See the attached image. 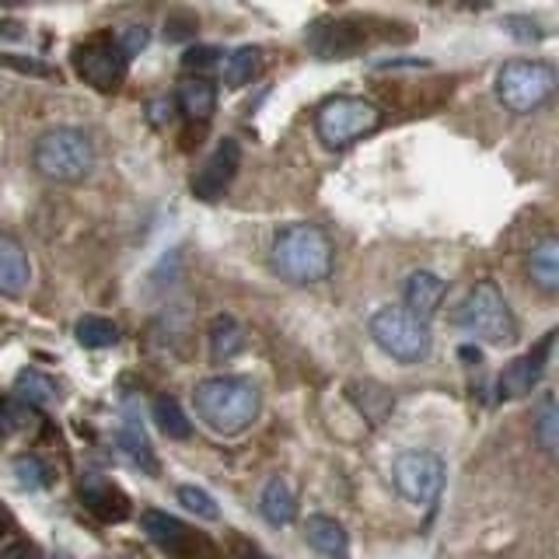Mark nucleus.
Listing matches in <instances>:
<instances>
[{"mask_svg": "<svg viewBox=\"0 0 559 559\" xmlns=\"http://www.w3.org/2000/svg\"><path fill=\"white\" fill-rule=\"evenodd\" d=\"M32 284V262L22 241L11 235H0V294L4 297H22Z\"/></svg>", "mask_w": 559, "mask_h": 559, "instance_id": "4468645a", "label": "nucleus"}, {"mask_svg": "<svg viewBox=\"0 0 559 559\" xmlns=\"http://www.w3.org/2000/svg\"><path fill=\"white\" fill-rule=\"evenodd\" d=\"M192 406L217 437H238L259 419L262 395L249 378L224 374L200 381L197 392H192Z\"/></svg>", "mask_w": 559, "mask_h": 559, "instance_id": "f257e3e1", "label": "nucleus"}, {"mask_svg": "<svg viewBox=\"0 0 559 559\" xmlns=\"http://www.w3.org/2000/svg\"><path fill=\"white\" fill-rule=\"evenodd\" d=\"M74 336L84 349H109L119 343V329H116V322L102 319V314H84V319L74 325Z\"/></svg>", "mask_w": 559, "mask_h": 559, "instance_id": "a878e982", "label": "nucleus"}, {"mask_svg": "<svg viewBox=\"0 0 559 559\" xmlns=\"http://www.w3.org/2000/svg\"><path fill=\"white\" fill-rule=\"evenodd\" d=\"M262 67V49L259 46H238L235 52H227V60L221 63V78L227 87H245L252 84V78L259 74Z\"/></svg>", "mask_w": 559, "mask_h": 559, "instance_id": "4be33fe9", "label": "nucleus"}, {"mask_svg": "<svg viewBox=\"0 0 559 559\" xmlns=\"http://www.w3.org/2000/svg\"><path fill=\"white\" fill-rule=\"evenodd\" d=\"M78 497L81 503L92 511L98 521H109V524H119L130 518V500L122 489H116L109 479H98V476H84L81 486H78Z\"/></svg>", "mask_w": 559, "mask_h": 559, "instance_id": "ddd939ff", "label": "nucleus"}, {"mask_svg": "<svg viewBox=\"0 0 559 559\" xmlns=\"http://www.w3.org/2000/svg\"><path fill=\"white\" fill-rule=\"evenodd\" d=\"M507 32L514 35V39H521V43H538V39H546V32H542L535 22H528V17H507Z\"/></svg>", "mask_w": 559, "mask_h": 559, "instance_id": "473e14b6", "label": "nucleus"}, {"mask_svg": "<svg viewBox=\"0 0 559 559\" xmlns=\"http://www.w3.org/2000/svg\"><path fill=\"white\" fill-rule=\"evenodd\" d=\"M305 538H308V546L325 559H349V535L336 518L311 514L305 524Z\"/></svg>", "mask_w": 559, "mask_h": 559, "instance_id": "dca6fc26", "label": "nucleus"}, {"mask_svg": "<svg viewBox=\"0 0 559 559\" xmlns=\"http://www.w3.org/2000/svg\"><path fill=\"white\" fill-rule=\"evenodd\" d=\"M151 119H154V122H168V119H171V102H165V98H162V102H154V105H151Z\"/></svg>", "mask_w": 559, "mask_h": 559, "instance_id": "72a5a7b5", "label": "nucleus"}, {"mask_svg": "<svg viewBox=\"0 0 559 559\" xmlns=\"http://www.w3.org/2000/svg\"><path fill=\"white\" fill-rule=\"evenodd\" d=\"M140 524H144V532L157 542L162 549H168L171 556H186V546L192 542V532L186 528V524L179 518H171L165 511H147L144 518H140Z\"/></svg>", "mask_w": 559, "mask_h": 559, "instance_id": "6ab92c4d", "label": "nucleus"}, {"mask_svg": "<svg viewBox=\"0 0 559 559\" xmlns=\"http://www.w3.org/2000/svg\"><path fill=\"white\" fill-rule=\"evenodd\" d=\"M214 67H221V49L217 46H192V49H186L182 70H189V74L203 78L206 70H214Z\"/></svg>", "mask_w": 559, "mask_h": 559, "instance_id": "c756f323", "label": "nucleus"}, {"mask_svg": "<svg viewBox=\"0 0 559 559\" xmlns=\"http://www.w3.org/2000/svg\"><path fill=\"white\" fill-rule=\"evenodd\" d=\"M270 259H273V270L280 280L308 287L332 273V259H336V252H332V241L322 227L290 224L276 235Z\"/></svg>", "mask_w": 559, "mask_h": 559, "instance_id": "f03ea898", "label": "nucleus"}, {"mask_svg": "<svg viewBox=\"0 0 559 559\" xmlns=\"http://www.w3.org/2000/svg\"><path fill=\"white\" fill-rule=\"evenodd\" d=\"M459 325H465L472 336L493 346H514L518 343V319L507 297L500 294L497 284H476L459 308Z\"/></svg>", "mask_w": 559, "mask_h": 559, "instance_id": "39448f33", "label": "nucleus"}, {"mask_svg": "<svg viewBox=\"0 0 559 559\" xmlns=\"http://www.w3.org/2000/svg\"><path fill=\"white\" fill-rule=\"evenodd\" d=\"M238 168H241V144L231 136H224L221 144L214 147V154H210L206 162L197 168V175H192V182H189L192 197L203 200V203L221 200L224 192L231 189Z\"/></svg>", "mask_w": 559, "mask_h": 559, "instance_id": "9d476101", "label": "nucleus"}, {"mask_svg": "<svg viewBox=\"0 0 559 559\" xmlns=\"http://www.w3.org/2000/svg\"><path fill=\"white\" fill-rule=\"evenodd\" d=\"M179 109L186 112V119L192 122H206L210 116L217 112V87L214 81H206V78H189L182 81L179 87Z\"/></svg>", "mask_w": 559, "mask_h": 559, "instance_id": "aec40b11", "label": "nucleus"}, {"mask_svg": "<svg viewBox=\"0 0 559 559\" xmlns=\"http://www.w3.org/2000/svg\"><path fill=\"white\" fill-rule=\"evenodd\" d=\"M259 511L266 518V524L273 528H287V524L297 518V493L287 479H270L266 489L259 497Z\"/></svg>", "mask_w": 559, "mask_h": 559, "instance_id": "a211bd4d", "label": "nucleus"}, {"mask_svg": "<svg viewBox=\"0 0 559 559\" xmlns=\"http://www.w3.org/2000/svg\"><path fill=\"white\" fill-rule=\"evenodd\" d=\"M549 346H552V336L542 340L535 346V354H524V357H518V360H511V364L503 367V374H500V395L503 399H524V395H532V389H535L538 378H542V367H546Z\"/></svg>", "mask_w": 559, "mask_h": 559, "instance_id": "f8f14e48", "label": "nucleus"}, {"mask_svg": "<svg viewBox=\"0 0 559 559\" xmlns=\"http://www.w3.org/2000/svg\"><path fill=\"white\" fill-rule=\"evenodd\" d=\"M116 444L119 451L127 454V459L136 465V468H144V472H157V459H154V448L147 441V430L144 424L133 416V406H127V416H122V424L116 430Z\"/></svg>", "mask_w": 559, "mask_h": 559, "instance_id": "f3484780", "label": "nucleus"}, {"mask_svg": "<svg viewBox=\"0 0 559 559\" xmlns=\"http://www.w3.org/2000/svg\"><path fill=\"white\" fill-rule=\"evenodd\" d=\"M245 349V332L241 325L231 319V314H217L214 322H210V357L217 364L238 357Z\"/></svg>", "mask_w": 559, "mask_h": 559, "instance_id": "412c9836", "label": "nucleus"}, {"mask_svg": "<svg viewBox=\"0 0 559 559\" xmlns=\"http://www.w3.org/2000/svg\"><path fill=\"white\" fill-rule=\"evenodd\" d=\"M74 70L84 84H92L95 92H116L130 74V57L116 46L112 35H98L74 46Z\"/></svg>", "mask_w": 559, "mask_h": 559, "instance_id": "1a4fd4ad", "label": "nucleus"}, {"mask_svg": "<svg viewBox=\"0 0 559 559\" xmlns=\"http://www.w3.org/2000/svg\"><path fill=\"white\" fill-rule=\"evenodd\" d=\"M14 399L28 402V406H52V402H60V389L49 374L28 367V371L14 378Z\"/></svg>", "mask_w": 559, "mask_h": 559, "instance_id": "b1692460", "label": "nucleus"}, {"mask_svg": "<svg viewBox=\"0 0 559 559\" xmlns=\"http://www.w3.org/2000/svg\"><path fill=\"white\" fill-rule=\"evenodd\" d=\"M448 479L444 459L433 451H402L392 465V483L402 500L416 507H433Z\"/></svg>", "mask_w": 559, "mask_h": 559, "instance_id": "6e6552de", "label": "nucleus"}, {"mask_svg": "<svg viewBox=\"0 0 559 559\" xmlns=\"http://www.w3.org/2000/svg\"><path fill=\"white\" fill-rule=\"evenodd\" d=\"M179 503L186 507V511L197 514V518H203V521H217L221 518L217 500L210 497L206 489H200V486H179Z\"/></svg>", "mask_w": 559, "mask_h": 559, "instance_id": "c85d7f7f", "label": "nucleus"}, {"mask_svg": "<svg viewBox=\"0 0 559 559\" xmlns=\"http://www.w3.org/2000/svg\"><path fill=\"white\" fill-rule=\"evenodd\" d=\"M378 127H381V109L371 98L360 95H336L314 112V133L332 151L357 144V140L374 133Z\"/></svg>", "mask_w": 559, "mask_h": 559, "instance_id": "20e7f679", "label": "nucleus"}, {"mask_svg": "<svg viewBox=\"0 0 559 559\" xmlns=\"http://www.w3.org/2000/svg\"><path fill=\"white\" fill-rule=\"evenodd\" d=\"M112 39H116V46H119L122 52H127V57H136L140 49H147L151 32H147L144 25H122V28L112 35Z\"/></svg>", "mask_w": 559, "mask_h": 559, "instance_id": "7c9ffc66", "label": "nucleus"}, {"mask_svg": "<svg viewBox=\"0 0 559 559\" xmlns=\"http://www.w3.org/2000/svg\"><path fill=\"white\" fill-rule=\"evenodd\" d=\"M11 528V518H8V511H4V507H0V535H4Z\"/></svg>", "mask_w": 559, "mask_h": 559, "instance_id": "c9c22d12", "label": "nucleus"}, {"mask_svg": "<svg viewBox=\"0 0 559 559\" xmlns=\"http://www.w3.org/2000/svg\"><path fill=\"white\" fill-rule=\"evenodd\" d=\"M35 171L52 182H81L95 168V144L84 130L57 127L35 140L32 151Z\"/></svg>", "mask_w": 559, "mask_h": 559, "instance_id": "7ed1b4c3", "label": "nucleus"}, {"mask_svg": "<svg viewBox=\"0 0 559 559\" xmlns=\"http://www.w3.org/2000/svg\"><path fill=\"white\" fill-rule=\"evenodd\" d=\"M165 35L171 43H179V39H192L197 35V17L179 11V14H168V22H165Z\"/></svg>", "mask_w": 559, "mask_h": 559, "instance_id": "2f4dec72", "label": "nucleus"}, {"mask_svg": "<svg viewBox=\"0 0 559 559\" xmlns=\"http://www.w3.org/2000/svg\"><path fill=\"white\" fill-rule=\"evenodd\" d=\"M154 424L162 427V433L171 437V441H186V437L192 433L189 416L182 413V406H179V402H175L171 395L154 399Z\"/></svg>", "mask_w": 559, "mask_h": 559, "instance_id": "bb28decb", "label": "nucleus"}, {"mask_svg": "<svg viewBox=\"0 0 559 559\" xmlns=\"http://www.w3.org/2000/svg\"><path fill=\"white\" fill-rule=\"evenodd\" d=\"M0 559H35L25 546H11V549H4L0 552Z\"/></svg>", "mask_w": 559, "mask_h": 559, "instance_id": "f704fd0d", "label": "nucleus"}, {"mask_svg": "<svg viewBox=\"0 0 559 559\" xmlns=\"http://www.w3.org/2000/svg\"><path fill=\"white\" fill-rule=\"evenodd\" d=\"M371 336L374 343L399 364H419L430 357L433 349V332L427 319H416L406 308H381L371 319Z\"/></svg>", "mask_w": 559, "mask_h": 559, "instance_id": "0eeeda50", "label": "nucleus"}, {"mask_svg": "<svg viewBox=\"0 0 559 559\" xmlns=\"http://www.w3.org/2000/svg\"><path fill=\"white\" fill-rule=\"evenodd\" d=\"M497 98L507 112L528 116L542 109L556 92V70L546 60H511L497 70Z\"/></svg>", "mask_w": 559, "mask_h": 559, "instance_id": "423d86ee", "label": "nucleus"}, {"mask_svg": "<svg viewBox=\"0 0 559 559\" xmlns=\"http://www.w3.org/2000/svg\"><path fill=\"white\" fill-rule=\"evenodd\" d=\"M4 8H22V4H32V0H0Z\"/></svg>", "mask_w": 559, "mask_h": 559, "instance_id": "e433bc0d", "label": "nucleus"}, {"mask_svg": "<svg viewBox=\"0 0 559 559\" xmlns=\"http://www.w3.org/2000/svg\"><path fill=\"white\" fill-rule=\"evenodd\" d=\"M308 49L319 60H346L367 46V28L357 22H336V17H325V22H314L308 28Z\"/></svg>", "mask_w": 559, "mask_h": 559, "instance_id": "9b49d317", "label": "nucleus"}, {"mask_svg": "<svg viewBox=\"0 0 559 559\" xmlns=\"http://www.w3.org/2000/svg\"><path fill=\"white\" fill-rule=\"evenodd\" d=\"M11 472H14V479L22 483V489H32V493L49 486V468L43 459H35V454H17L11 462Z\"/></svg>", "mask_w": 559, "mask_h": 559, "instance_id": "cd10ccee", "label": "nucleus"}, {"mask_svg": "<svg viewBox=\"0 0 559 559\" xmlns=\"http://www.w3.org/2000/svg\"><path fill=\"white\" fill-rule=\"evenodd\" d=\"M528 273L546 294L559 290V241L556 238H546V241L535 245L532 259H528Z\"/></svg>", "mask_w": 559, "mask_h": 559, "instance_id": "5701e85b", "label": "nucleus"}, {"mask_svg": "<svg viewBox=\"0 0 559 559\" xmlns=\"http://www.w3.org/2000/svg\"><path fill=\"white\" fill-rule=\"evenodd\" d=\"M535 441L546 454L559 451V406H556L552 392L542 395L538 406H535Z\"/></svg>", "mask_w": 559, "mask_h": 559, "instance_id": "393cba45", "label": "nucleus"}, {"mask_svg": "<svg viewBox=\"0 0 559 559\" xmlns=\"http://www.w3.org/2000/svg\"><path fill=\"white\" fill-rule=\"evenodd\" d=\"M444 294H448V284L441 276L430 273V270H416L406 280V290H402V301H406L402 308L413 311L416 319H427V314H433L437 308H441Z\"/></svg>", "mask_w": 559, "mask_h": 559, "instance_id": "2eb2a0df", "label": "nucleus"}]
</instances>
